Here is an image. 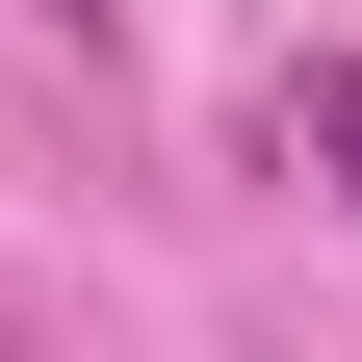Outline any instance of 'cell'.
<instances>
[{"label": "cell", "instance_id": "1", "mask_svg": "<svg viewBox=\"0 0 362 362\" xmlns=\"http://www.w3.org/2000/svg\"><path fill=\"white\" fill-rule=\"evenodd\" d=\"M52 26H78V52H104V0H52Z\"/></svg>", "mask_w": 362, "mask_h": 362}]
</instances>
